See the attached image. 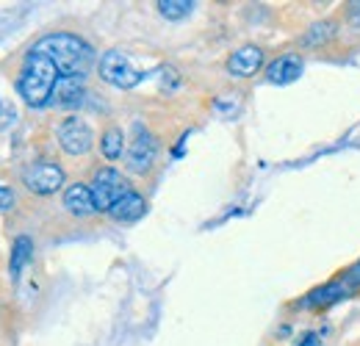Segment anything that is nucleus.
I'll use <instances>...</instances> for the list:
<instances>
[{
	"instance_id": "f8f14e48",
	"label": "nucleus",
	"mask_w": 360,
	"mask_h": 346,
	"mask_svg": "<svg viewBox=\"0 0 360 346\" xmlns=\"http://www.w3.org/2000/svg\"><path fill=\"white\" fill-rule=\"evenodd\" d=\"M81 97H84V78H58L50 103L67 108V105H78Z\"/></svg>"
},
{
	"instance_id": "39448f33",
	"label": "nucleus",
	"mask_w": 360,
	"mask_h": 346,
	"mask_svg": "<svg viewBox=\"0 0 360 346\" xmlns=\"http://www.w3.org/2000/svg\"><path fill=\"white\" fill-rule=\"evenodd\" d=\"M22 183L28 191L47 197V194H56L61 186H64V169L53 161H34L25 167L22 172Z\"/></svg>"
},
{
	"instance_id": "6ab92c4d",
	"label": "nucleus",
	"mask_w": 360,
	"mask_h": 346,
	"mask_svg": "<svg viewBox=\"0 0 360 346\" xmlns=\"http://www.w3.org/2000/svg\"><path fill=\"white\" fill-rule=\"evenodd\" d=\"M300 346H321V341H319V335H316V333H311V335H305V338L300 341Z\"/></svg>"
},
{
	"instance_id": "4468645a",
	"label": "nucleus",
	"mask_w": 360,
	"mask_h": 346,
	"mask_svg": "<svg viewBox=\"0 0 360 346\" xmlns=\"http://www.w3.org/2000/svg\"><path fill=\"white\" fill-rule=\"evenodd\" d=\"M100 150H103V155H105L108 161H117V158L122 155V150H125L122 130H120V128L105 130V133H103V139H100Z\"/></svg>"
},
{
	"instance_id": "9b49d317",
	"label": "nucleus",
	"mask_w": 360,
	"mask_h": 346,
	"mask_svg": "<svg viewBox=\"0 0 360 346\" xmlns=\"http://www.w3.org/2000/svg\"><path fill=\"white\" fill-rule=\"evenodd\" d=\"M144 197L141 194H136V191H128L122 200H117L114 205H111V211H108V217L114 219V222H136V219L144 214Z\"/></svg>"
},
{
	"instance_id": "a211bd4d",
	"label": "nucleus",
	"mask_w": 360,
	"mask_h": 346,
	"mask_svg": "<svg viewBox=\"0 0 360 346\" xmlns=\"http://www.w3.org/2000/svg\"><path fill=\"white\" fill-rule=\"evenodd\" d=\"M14 208V191L0 186V211H11Z\"/></svg>"
},
{
	"instance_id": "aec40b11",
	"label": "nucleus",
	"mask_w": 360,
	"mask_h": 346,
	"mask_svg": "<svg viewBox=\"0 0 360 346\" xmlns=\"http://www.w3.org/2000/svg\"><path fill=\"white\" fill-rule=\"evenodd\" d=\"M349 280H352V283H360V263L349 271Z\"/></svg>"
},
{
	"instance_id": "9d476101",
	"label": "nucleus",
	"mask_w": 360,
	"mask_h": 346,
	"mask_svg": "<svg viewBox=\"0 0 360 346\" xmlns=\"http://www.w3.org/2000/svg\"><path fill=\"white\" fill-rule=\"evenodd\" d=\"M64 208L72 214V217H89L94 214V197H91V188L84 183H75V186H67L64 191Z\"/></svg>"
},
{
	"instance_id": "f3484780",
	"label": "nucleus",
	"mask_w": 360,
	"mask_h": 346,
	"mask_svg": "<svg viewBox=\"0 0 360 346\" xmlns=\"http://www.w3.org/2000/svg\"><path fill=\"white\" fill-rule=\"evenodd\" d=\"M14 120H17V111H14V105H11V103H6V100L0 97V130L8 128Z\"/></svg>"
},
{
	"instance_id": "ddd939ff",
	"label": "nucleus",
	"mask_w": 360,
	"mask_h": 346,
	"mask_svg": "<svg viewBox=\"0 0 360 346\" xmlns=\"http://www.w3.org/2000/svg\"><path fill=\"white\" fill-rule=\"evenodd\" d=\"M31 252H34L31 238H28V236H20V238L14 241V247H11V260H8V266H11V277H14V280L20 277L22 266L31 260Z\"/></svg>"
},
{
	"instance_id": "7ed1b4c3",
	"label": "nucleus",
	"mask_w": 360,
	"mask_h": 346,
	"mask_svg": "<svg viewBox=\"0 0 360 346\" xmlns=\"http://www.w3.org/2000/svg\"><path fill=\"white\" fill-rule=\"evenodd\" d=\"M91 197H94V208L97 211H111V205L117 203V200H122L131 188H128V180L122 177V174L117 172V169H111V167H103V169H97L94 177H91Z\"/></svg>"
},
{
	"instance_id": "423d86ee",
	"label": "nucleus",
	"mask_w": 360,
	"mask_h": 346,
	"mask_svg": "<svg viewBox=\"0 0 360 346\" xmlns=\"http://www.w3.org/2000/svg\"><path fill=\"white\" fill-rule=\"evenodd\" d=\"M155 155H158V141L144 125H134V141L128 147V169L134 174H144L153 164H155Z\"/></svg>"
},
{
	"instance_id": "2eb2a0df",
	"label": "nucleus",
	"mask_w": 360,
	"mask_h": 346,
	"mask_svg": "<svg viewBox=\"0 0 360 346\" xmlns=\"http://www.w3.org/2000/svg\"><path fill=\"white\" fill-rule=\"evenodd\" d=\"M191 8H194L191 0H161L158 3L161 17H167V20H183V17L191 14Z\"/></svg>"
},
{
	"instance_id": "1a4fd4ad",
	"label": "nucleus",
	"mask_w": 360,
	"mask_h": 346,
	"mask_svg": "<svg viewBox=\"0 0 360 346\" xmlns=\"http://www.w3.org/2000/svg\"><path fill=\"white\" fill-rule=\"evenodd\" d=\"M302 75V58L300 56H280V58H274L269 67H266V78H269V84H280V86H285V84H294L297 78Z\"/></svg>"
},
{
	"instance_id": "dca6fc26",
	"label": "nucleus",
	"mask_w": 360,
	"mask_h": 346,
	"mask_svg": "<svg viewBox=\"0 0 360 346\" xmlns=\"http://www.w3.org/2000/svg\"><path fill=\"white\" fill-rule=\"evenodd\" d=\"M333 28H335L333 23H319V25L311 28V34L305 37V42L316 44V42H321V37H324V39H330V37H333Z\"/></svg>"
},
{
	"instance_id": "f03ea898",
	"label": "nucleus",
	"mask_w": 360,
	"mask_h": 346,
	"mask_svg": "<svg viewBox=\"0 0 360 346\" xmlns=\"http://www.w3.org/2000/svg\"><path fill=\"white\" fill-rule=\"evenodd\" d=\"M58 78L61 75H58L56 64L47 58L45 53L31 50L25 56V64H22V72H20V81H17V91L31 108H42L50 103Z\"/></svg>"
},
{
	"instance_id": "20e7f679",
	"label": "nucleus",
	"mask_w": 360,
	"mask_h": 346,
	"mask_svg": "<svg viewBox=\"0 0 360 346\" xmlns=\"http://www.w3.org/2000/svg\"><path fill=\"white\" fill-rule=\"evenodd\" d=\"M97 70H100V78H103L105 84H111V86H117V89H134L136 84L141 81V72L131 64V58H128L125 53H120V50L103 53Z\"/></svg>"
},
{
	"instance_id": "6e6552de",
	"label": "nucleus",
	"mask_w": 360,
	"mask_h": 346,
	"mask_svg": "<svg viewBox=\"0 0 360 346\" xmlns=\"http://www.w3.org/2000/svg\"><path fill=\"white\" fill-rule=\"evenodd\" d=\"M261 64H264V50L255 47V44H244V47H238V50L227 58V70H230V75H236V78H250V75H255V72L261 70Z\"/></svg>"
},
{
	"instance_id": "0eeeda50",
	"label": "nucleus",
	"mask_w": 360,
	"mask_h": 346,
	"mask_svg": "<svg viewBox=\"0 0 360 346\" xmlns=\"http://www.w3.org/2000/svg\"><path fill=\"white\" fill-rule=\"evenodd\" d=\"M58 144L67 155H86L94 144V133L84 120L70 117L58 125Z\"/></svg>"
},
{
	"instance_id": "f257e3e1",
	"label": "nucleus",
	"mask_w": 360,
	"mask_h": 346,
	"mask_svg": "<svg viewBox=\"0 0 360 346\" xmlns=\"http://www.w3.org/2000/svg\"><path fill=\"white\" fill-rule=\"evenodd\" d=\"M34 50L45 53L56 64L61 78H84L94 61V50L89 42H84L75 34H47L42 37Z\"/></svg>"
}]
</instances>
